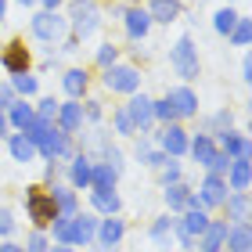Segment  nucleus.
<instances>
[{"instance_id":"13","label":"nucleus","mask_w":252,"mask_h":252,"mask_svg":"<svg viewBox=\"0 0 252 252\" xmlns=\"http://www.w3.org/2000/svg\"><path fill=\"white\" fill-rule=\"evenodd\" d=\"M0 62H4V68H7L11 76H15V72H26V68H29V51H26V43H18V40L7 43Z\"/></svg>"},{"instance_id":"31","label":"nucleus","mask_w":252,"mask_h":252,"mask_svg":"<svg viewBox=\"0 0 252 252\" xmlns=\"http://www.w3.org/2000/svg\"><path fill=\"white\" fill-rule=\"evenodd\" d=\"M62 83H65V94H68V97H83V90H87V72H83V68H68Z\"/></svg>"},{"instance_id":"44","label":"nucleus","mask_w":252,"mask_h":252,"mask_svg":"<svg viewBox=\"0 0 252 252\" xmlns=\"http://www.w3.org/2000/svg\"><path fill=\"white\" fill-rule=\"evenodd\" d=\"M11 101H15V90H11V87H0V108H11Z\"/></svg>"},{"instance_id":"42","label":"nucleus","mask_w":252,"mask_h":252,"mask_svg":"<svg viewBox=\"0 0 252 252\" xmlns=\"http://www.w3.org/2000/svg\"><path fill=\"white\" fill-rule=\"evenodd\" d=\"M116 54H119V51H116V47H112V43H105V47H101V51H97V62H101V65H105V68H108V65H116Z\"/></svg>"},{"instance_id":"37","label":"nucleus","mask_w":252,"mask_h":252,"mask_svg":"<svg viewBox=\"0 0 252 252\" xmlns=\"http://www.w3.org/2000/svg\"><path fill=\"white\" fill-rule=\"evenodd\" d=\"M227 166H231V155H223V152H213V158L209 162H205V169H209V173H227Z\"/></svg>"},{"instance_id":"19","label":"nucleus","mask_w":252,"mask_h":252,"mask_svg":"<svg viewBox=\"0 0 252 252\" xmlns=\"http://www.w3.org/2000/svg\"><path fill=\"white\" fill-rule=\"evenodd\" d=\"M223 205H227V216H231L234 223H245V220H249V194H245V191L227 194Z\"/></svg>"},{"instance_id":"46","label":"nucleus","mask_w":252,"mask_h":252,"mask_svg":"<svg viewBox=\"0 0 252 252\" xmlns=\"http://www.w3.org/2000/svg\"><path fill=\"white\" fill-rule=\"evenodd\" d=\"M162 180H166V184H177V180H180V169H177V166H169L166 173H162Z\"/></svg>"},{"instance_id":"53","label":"nucleus","mask_w":252,"mask_h":252,"mask_svg":"<svg viewBox=\"0 0 252 252\" xmlns=\"http://www.w3.org/2000/svg\"><path fill=\"white\" fill-rule=\"evenodd\" d=\"M54 252H72V249H68V245H58V249H54Z\"/></svg>"},{"instance_id":"49","label":"nucleus","mask_w":252,"mask_h":252,"mask_svg":"<svg viewBox=\"0 0 252 252\" xmlns=\"http://www.w3.org/2000/svg\"><path fill=\"white\" fill-rule=\"evenodd\" d=\"M0 252H26V249H22V245H11V242H7V245H0Z\"/></svg>"},{"instance_id":"16","label":"nucleus","mask_w":252,"mask_h":252,"mask_svg":"<svg viewBox=\"0 0 252 252\" xmlns=\"http://www.w3.org/2000/svg\"><path fill=\"white\" fill-rule=\"evenodd\" d=\"M220 152L231 155V158H238V155H252V144H249V137L223 130V133H220Z\"/></svg>"},{"instance_id":"12","label":"nucleus","mask_w":252,"mask_h":252,"mask_svg":"<svg viewBox=\"0 0 252 252\" xmlns=\"http://www.w3.org/2000/svg\"><path fill=\"white\" fill-rule=\"evenodd\" d=\"M58 130H65V133H76L79 126H83V105H76V97L68 101V105H58Z\"/></svg>"},{"instance_id":"33","label":"nucleus","mask_w":252,"mask_h":252,"mask_svg":"<svg viewBox=\"0 0 252 252\" xmlns=\"http://www.w3.org/2000/svg\"><path fill=\"white\" fill-rule=\"evenodd\" d=\"M188 188L184 184H166V205L169 209H188Z\"/></svg>"},{"instance_id":"51","label":"nucleus","mask_w":252,"mask_h":252,"mask_svg":"<svg viewBox=\"0 0 252 252\" xmlns=\"http://www.w3.org/2000/svg\"><path fill=\"white\" fill-rule=\"evenodd\" d=\"M58 4H62V0H43V7H47V11H58Z\"/></svg>"},{"instance_id":"14","label":"nucleus","mask_w":252,"mask_h":252,"mask_svg":"<svg viewBox=\"0 0 252 252\" xmlns=\"http://www.w3.org/2000/svg\"><path fill=\"white\" fill-rule=\"evenodd\" d=\"M223 238H227V223L223 220H209V223H205V231L198 234V242H202L205 252H220L223 249Z\"/></svg>"},{"instance_id":"43","label":"nucleus","mask_w":252,"mask_h":252,"mask_svg":"<svg viewBox=\"0 0 252 252\" xmlns=\"http://www.w3.org/2000/svg\"><path fill=\"white\" fill-rule=\"evenodd\" d=\"M11 231H15V220H11L7 209H0V234H11Z\"/></svg>"},{"instance_id":"2","label":"nucleus","mask_w":252,"mask_h":252,"mask_svg":"<svg viewBox=\"0 0 252 252\" xmlns=\"http://www.w3.org/2000/svg\"><path fill=\"white\" fill-rule=\"evenodd\" d=\"M68 18H72L76 36H83V40L101 26V11H97L94 0H72V7H68Z\"/></svg>"},{"instance_id":"23","label":"nucleus","mask_w":252,"mask_h":252,"mask_svg":"<svg viewBox=\"0 0 252 252\" xmlns=\"http://www.w3.org/2000/svg\"><path fill=\"white\" fill-rule=\"evenodd\" d=\"M223 245H227V252H249V220H245V223L227 227Z\"/></svg>"},{"instance_id":"39","label":"nucleus","mask_w":252,"mask_h":252,"mask_svg":"<svg viewBox=\"0 0 252 252\" xmlns=\"http://www.w3.org/2000/svg\"><path fill=\"white\" fill-rule=\"evenodd\" d=\"M26 252H51V245H47V238H43L40 231H32L29 242H26Z\"/></svg>"},{"instance_id":"48","label":"nucleus","mask_w":252,"mask_h":252,"mask_svg":"<svg viewBox=\"0 0 252 252\" xmlns=\"http://www.w3.org/2000/svg\"><path fill=\"white\" fill-rule=\"evenodd\" d=\"M242 79H252V62H249V58L242 62Z\"/></svg>"},{"instance_id":"52","label":"nucleus","mask_w":252,"mask_h":252,"mask_svg":"<svg viewBox=\"0 0 252 252\" xmlns=\"http://www.w3.org/2000/svg\"><path fill=\"white\" fill-rule=\"evenodd\" d=\"M4 11H7V0H0V18H4Z\"/></svg>"},{"instance_id":"10","label":"nucleus","mask_w":252,"mask_h":252,"mask_svg":"<svg viewBox=\"0 0 252 252\" xmlns=\"http://www.w3.org/2000/svg\"><path fill=\"white\" fill-rule=\"evenodd\" d=\"M94 234H97V216H72V238H68V245H90L94 242Z\"/></svg>"},{"instance_id":"41","label":"nucleus","mask_w":252,"mask_h":252,"mask_svg":"<svg viewBox=\"0 0 252 252\" xmlns=\"http://www.w3.org/2000/svg\"><path fill=\"white\" fill-rule=\"evenodd\" d=\"M116 130H119V133H133V130H137L133 119L126 116V108H123V112H116Z\"/></svg>"},{"instance_id":"18","label":"nucleus","mask_w":252,"mask_h":252,"mask_svg":"<svg viewBox=\"0 0 252 252\" xmlns=\"http://www.w3.org/2000/svg\"><path fill=\"white\" fill-rule=\"evenodd\" d=\"M123 231H126V223L119 220L116 213H112L108 220H97V238H101V245H116L119 238H123Z\"/></svg>"},{"instance_id":"26","label":"nucleus","mask_w":252,"mask_h":252,"mask_svg":"<svg viewBox=\"0 0 252 252\" xmlns=\"http://www.w3.org/2000/svg\"><path fill=\"white\" fill-rule=\"evenodd\" d=\"M173 216H162V220H155L152 223V242L158 245V249H169L173 245Z\"/></svg>"},{"instance_id":"8","label":"nucleus","mask_w":252,"mask_h":252,"mask_svg":"<svg viewBox=\"0 0 252 252\" xmlns=\"http://www.w3.org/2000/svg\"><path fill=\"white\" fill-rule=\"evenodd\" d=\"M68 137H72V133H65V130H54V126H51V133L43 137L40 152L47 155V158H68V155H72V144H68Z\"/></svg>"},{"instance_id":"35","label":"nucleus","mask_w":252,"mask_h":252,"mask_svg":"<svg viewBox=\"0 0 252 252\" xmlns=\"http://www.w3.org/2000/svg\"><path fill=\"white\" fill-rule=\"evenodd\" d=\"M227 36H231V40L238 43V47H245V43H249V36H252V26H249V18H242V15H238V22H234V29L227 32Z\"/></svg>"},{"instance_id":"45","label":"nucleus","mask_w":252,"mask_h":252,"mask_svg":"<svg viewBox=\"0 0 252 252\" xmlns=\"http://www.w3.org/2000/svg\"><path fill=\"white\" fill-rule=\"evenodd\" d=\"M213 126H231V112H216V116H213Z\"/></svg>"},{"instance_id":"36","label":"nucleus","mask_w":252,"mask_h":252,"mask_svg":"<svg viewBox=\"0 0 252 252\" xmlns=\"http://www.w3.org/2000/svg\"><path fill=\"white\" fill-rule=\"evenodd\" d=\"M11 79H15V90H18V94H36V79H32L29 72H15V76H11Z\"/></svg>"},{"instance_id":"50","label":"nucleus","mask_w":252,"mask_h":252,"mask_svg":"<svg viewBox=\"0 0 252 252\" xmlns=\"http://www.w3.org/2000/svg\"><path fill=\"white\" fill-rule=\"evenodd\" d=\"M7 133V116H4V108H0V137Z\"/></svg>"},{"instance_id":"20","label":"nucleus","mask_w":252,"mask_h":252,"mask_svg":"<svg viewBox=\"0 0 252 252\" xmlns=\"http://www.w3.org/2000/svg\"><path fill=\"white\" fill-rule=\"evenodd\" d=\"M148 15H152V22H177L180 15V0H152V7H148Z\"/></svg>"},{"instance_id":"54","label":"nucleus","mask_w":252,"mask_h":252,"mask_svg":"<svg viewBox=\"0 0 252 252\" xmlns=\"http://www.w3.org/2000/svg\"><path fill=\"white\" fill-rule=\"evenodd\" d=\"M18 4H26V7H32V4H36V0H18Z\"/></svg>"},{"instance_id":"32","label":"nucleus","mask_w":252,"mask_h":252,"mask_svg":"<svg viewBox=\"0 0 252 252\" xmlns=\"http://www.w3.org/2000/svg\"><path fill=\"white\" fill-rule=\"evenodd\" d=\"M22 133H26L29 141H32V144L40 148V144H43V137L51 133V119H43V116H32V119H29V126H26V130H22Z\"/></svg>"},{"instance_id":"40","label":"nucleus","mask_w":252,"mask_h":252,"mask_svg":"<svg viewBox=\"0 0 252 252\" xmlns=\"http://www.w3.org/2000/svg\"><path fill=\"white\" fill-rule=\"evenodd\" d=\"M36 116H43V119H51V123H54V116H58V101H54V97H43V101H40V108H36Z\"/></svg>"},{"instance_id":"9","label":"nucleus","mask_w":252,"mask_h":252,"mask_svg":"<svg viewBox=\"0 0 252 252\" xmlns=\"http://www.w3.org/2000/svg\"><path fill=\"white\" fill-rule=\"evenodd\" d=\"M223 198H227V180L209 173V177H205V184H202V194H198L202 209H209V205H223Z\"/></svg>"},{"instance_id":"22","label":"nucleus","mask_w":252,"mask_h":252,"mask_svg":"<svg viewBox=\"0 0 252 252\" xmlns=\"http://www.w3.org/2000/svg\"><path fill=\"white\" fill-rule=\"evenodd\" d=\"M227 177H231V188H234V191H245V188H249V155L231 158V166H227Z\"/></svg>"},{"instance_id":"25","label":"nucleus","mask_w":252,"mask_h":252,"mask_svg":"<svg viewBox=\"0 0 252 252\" xmlns=\"http://www.w3.org/2000/svg\"><path fill=\"white\" fill-rule=\"evenodd\" d=\"M188 152L194 155V162H209V158H213V152H216V144H213V137L209 133H198V137H194V141H188Z\"/></svg>"},{"instance_id":"38","label":"nucleus","mask_w":252,"mask_h":252,"mask_svg":"<svg viewBox=\"0 0 252 252\" xmlns=\"http://www.w3.org/2000/svg\"><path fill=\"white\" fill-rule=\"evenodd\" d=\"M152 105H155V119H162L166 126L177 123V112H173V105H169V101H152Z\"/></svg>"},{"instance_id":"47","label":"nucleus","mask_w":252,"mask_h":252,"mask_svg":"<svg viewBox=\"0 0 252 252\" xmlns=\"http://www.w3.org/2000/svg\"><path fill=\"white\" fill-rule=\"evenodd\" d=\"M87 119H101V108H97V101H87Z\"/></svg>"},{"instance_id":"11","label":"nucleus","mask_w":252,"mask_h":252,"mask_svg":"<svg viewBox=\"0 0 252 252\" xmlns=\"http://www.w3.org/2000/svg\"><path fill=\"white\" fill-rule=\"evenodd\" d=\"M158 144H162V152H166V155H173V158H177V155H184V152H188V133L180 130V126L169 123L166 130L158 133Z\"/></svg>"},{"instance_id":"6","label":"nucleus","mask_w":252,"mask_h":252,"mask_svg":"<svg viewBox=\"0 0 252 252\" xmlns=\"http://www.w3.org/2000/svg\"><path fill=\"white\" fill-rule=\"evenodd\" d=\"M126 116H130V119H133V126H137V130L144 133L148 126L155 123V105H152V97L137 94V97L130 101V105H126Z\"/></svg>"},{"instance_id":"29","label":"nucleus","mask_w":252,"mask_h":252,"mask_svg":"<svg viewBox=\"0 0 252 252\" xmlns=\"http://www.w3.org/2000/svg\"><path fill=\"white\" fill-rule=\"evenodd\" d=\"M32 116H36V112H32V105H26V101H11V108H7V123H11V126L26 130Z\"/></svg>"},{"instance_id":"17","label":"nucleus","mask_w":252,"mask_h":252,"mask_svg":"<svg viewBox=\"0 0 252 252\" xmlns=\"http://www.w3.org/2000/svg\"><path fill=\"white\" fill-rule=\"evenodd\" d=\"M90 202H94V209H97V213H108V216L123 209V202H119L116 188H94V194H90Z\"/></svg>"},{"instance_id":"27","label":"nucleus","mask_w":252,"mask_h":252,"mask_svg":"<svg viewBox=\"0 0 252 252\" xmlns=\"http://www.w3.org/2000/svg\"><path fill=\"white\" fill-rule=\"evenodd\" d=\"M11 155H15V162H32V158H36V144H32L26 133H15L11 137Z\"/></svg>"},{"instance_id":"15","label":"nucleus","mask_w":252,"mask_h":252,"mask_svg":"<svg viewBox=\"0 0 252 252\" xmlns=\"http://www.w3.org/2000/svg\"><path fill=\"white\" fill-rule=\"evenodd\" d=\"M148 29H152V15H148L144 7L126 11V32H130L133 40H144V36H148Z\"/></svg>"},{"instance_id":"24","label":"nucleus","mask_w":252,"mask_h":252,"mask_svg":"<svg viewBox=\"0 0 252 252\" xmlns=\"http://www.w3.org/2000/svg\"><path fill=\"white\" fill-rule=\"evenodd\" d=\"M119 173L108 162H90V188H116Z\"/></svg>"},{"instance_id":"3","label":"nucleus","mask_w":252,"mask_h":252,"mask_svg":"<svg viewBox=\"0 0 252 252\" xmlns=\"http://www.w3.org/2000/svg\"><path fill=\"white\" fill-rule=\"evenodd\" d=\"M32 36L43 40V43H54L65 36V18L58 11H36L32 15Z\"/></svg>"},{"instance_id":"30","label":"nucleus","mask_w":252,"mask_h":252,"mask_svg":"<svg viewBox=\"0 0 252 252\" xmlns=\"http://www.w3.org/2000/svg\"><path fill=\"white\" fill-rule=\"evenodd\" d=\"M68 177H72L76 188H90V158L87 155H76L72 166H68Z\"/></svg>"},{"instance_id":"1","label":"nucleus","mask_w":252,"mask_h":252,"mask_svg":"<svg viewBox=\"0 0 252 252\" xmlns=\"http://www.w3.org/2000/svg\"><path fill=\"white\" fill-rule=\"evenodd\" d=\"M169 65H173V72L180 79H194V76H198V47L191 43V36H180L173 43V51H169Z\"/></svg>"},{"instance_id":"4","label":"nucleus","mask_w":252,"mask_h":252,"mask_svg":"<svg viewBox=\"0 0 252 252\" xmlns=\"http://www.w3.org/2000/svg\"><path fill=\"white\" fill-rule=\"evenodd\" d=\"M26 209H29V220H36L40 227L51 223L54 216H58V209H54V202H51V194L40 191V188H29V191H26Z\"/></svg>"},{"instance_id":"28","label":"nucleus","mask_w":252,"mask_h":252,"mask_svg":"<svg viewBox=\"0 0 252 252\" xmlns=\"http://www.w3.org/2000/svg\"><path fill=\"white\" fill-rule=\"evenodd\" d=\"M47 194H51L58 216H76V194L68 191V188H54V191H47Z\"/></svg>"},{"instance_id":"21","label":"nucleus","mask_w":252,"mask_h":252,"mask_svg":"<svg viewBox=\"0 0 252 252\" xmlns=\"http://www.w3.org/2000/svg\"><path fill=\"white\" fill-rule=\"evenodd\" d=\"M180 231L184 234H191V238H198L202 231H205V223H209V216H205V209H188L184 216H180Z\"/></svg>"},{"instance_id":"7","label":"nucleus","mask_w":252,"mask_h":252,"mask_svg":"<svg viewBox=\"0 0 252 252\" xmlns=\"http://www.w3.org/2000/svg\"><path fill=\"white\" fill-rule=\"evenodd\" d=\"M169 105H173V112H177V119H191V116H198V97L191 94L188 87H173L169 90Z\"/></svg>"},{"instance_id":"34","label":"nucleus","mask_w":252,"mask_h":252,"mask_svg":"<svg viewBox=\"0 0 252 252\" xmlns=\"http://www.w3.org/2000/svg\"><path fill=\"white\" fill-rule=\"evenodd\" d=\"M234 22H238V15H234L231 7H223V11H216V15H213V26H216L220 36H227V32L234 29Z\"/></svg>"},{"instance_id":"5","label":"nucleus","mask_w":252,"mask_h":252,"mask_svg":"<svg viewBox=\"0 0 252 252\" xmlns=\"http://www.w3.org/2000/svg\"><path fill=\"white\" fill-rule=\"evenodd\" d=\"M105 87L119 90V94H133V90L141 87V76H137V68H130V65H108L105 68Z\"/></svg>"}]
</instances>
